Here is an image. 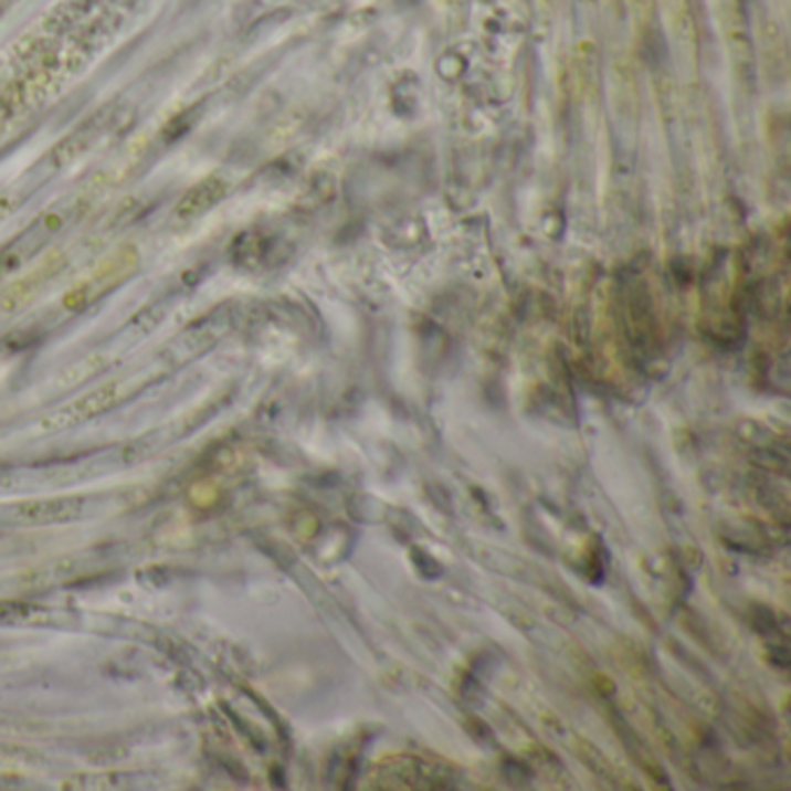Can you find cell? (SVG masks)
<instances>
[{
    "mask_svg": "<svg viewBox=\"0 0 791 791\" xmlns=\"http://www.w3.org/2000/svg\"><path fill=\"white\" fill-rule=\"evenodd\" d=\"M225 196V183L219 177H209L198 181L189 193H183V198L177 202L175 214L179 219H198L202 214H207L209 209L217 207V202Z\"/></svg>",
    "mask_w": 791,
    "mask_h": 791,
    "instance_id": "8992f818",
    "label": "cell"
},
{
    "mask_svg": "<svg viewBox=\"0 0 791 791\" xmlns=\"http://www.w3.org/2000/svg\"><path fill=\"white\" fill-rule=\"evenodd\" d=\"M135 267H137V251L133 246L119 249L116 253H112L107 261H103L98 270H93L77 288L65 295V307L84 309L93 305V302L107 295L112 288L126 282V278L135 272Z\"/></svg>",
    "mask_w": 791,
    "mask_h": 791,
    "instance_id": "7a4b0ae2",
    "label": "cell"
},
{
    "mask_svg": "<svg viewBox=\"0 0 791 791\" xmlns=\"http://www.w3.org/2000/svg\"><path fill=\"white\" fill-rule=\"evenodd\" d=\"M82 209L84 202L80 198H65L46 209V212H42L38 219H33L27 230L19 232V235L0 251V278L17 272L21 265L35 259L59 232L65 230L67 223H73L75 217H80Z\"/></svg>",
    "mask_w": 791,
    "mask_h": 791,
    "instance_id": "6da1fadb",
    "label": "cell"
},
{
    "mask_svg": "<svg viewBox=\"0 0 791 791\" xmlns=\"http://www.w3.org/2000/svg\"><path fill=\"white\" fill-rule=\"evenodd\" d=\"M82 514V499H35L17 506V518L33 525L70 523Z\"/></svg>",
    "mask_w": 791,
    "mask_h": 791,
    "instance_id": "277c9868",
    "label": "cell"
},
{
    "mask_svg": "<svg viewBox=\"0 0 791 791\" xmlns=\"http://www.w3.org/2000/svg\"><path fill=\"white\" fill-rule=\"evenodd\" d=\"M122 398H126L124 383H119V381L105 383V386H101L96 390L86 392L84 398L61 407L52 415H46L42 421V428L44 430H67V428L82 425V423L91 421V418H96L103 411H107L109 407H114Z\"/></svg>",
    "mask_w": 791,
    "mask_h": 791,
    "instance_id": "3957f363",
    "label": "cell"
},
{
    "mask_svg": "<svg viewBox=\"0 0 791 791\" xmlns=\"http://www.w3.org/2000/svg\"><path fill=\"white\" fill-rule=\"evenodd\" d=\"M107 126L109 124H105L103 116H93V119H88L77 130L70 133L50 156V160L54 162V168H63V166H67V162H73L75 158H80L93 143H96L98 137H103Z\"/></svg>",
    "mask_w": 791,
    "mask_h": 791,
    "instance_id": "5b68a950",
    "label": "cell"
}]
</instances>
